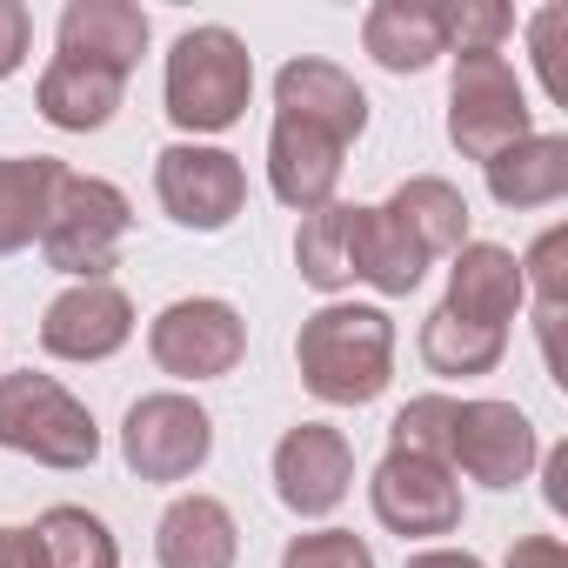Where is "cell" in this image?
Wrapping results in <instances>:
<instances>
[{
  "instance_id": "13",
  "label": "cell",
  "mask_w": 568,
  "mask_h": 568,
  "mask_svg": "<svg viewBox=\"0 0 568 568\" xmlns=\"http://www.w3.org/2000/svg\"><path fill=\"white\" fill-rule=\"evenodd\" d=\"M342 154L348 148L328 128H308L295 114H274V128H267V187H274V201L295 207V214L328 207L335 187H342V168H348Z\"/></svg>"
},
{
  "instance_id": "15",
  "label": "cell",
  "mask_w": 568,
  "mask_h": 568,
  "mask_svg": "<svg viewBox=\"0 0 568 568\" xmlns=\"http://www.w3.org/2000/svg\"><path fill=\"white\" fill-rule=\"evenodd\" d=\"M448 261H455V267H448L442 308L462 315V322H481V328H501V335H508V322L528 308L515 247H501V241H462Z\"/></svg>"
},
{
  "instance_id": "2",
  "label": "cell",
  "mask_w": 568,
  "mask_h": 568,
  "mask_svg": "<svg viewBox=\"0 0 568 568\" xmlns=\"http://www.w3.org/2000/svg\"><path fill=\"white\" fill-rule=\"evenodd\" d=\"M161 101H168V121L201 141V134H227L247 101H254V54L234 28H187L174 48H168V74H161Z\"/></svg>"
},
{
  "instance_id": "24",
  "label": "cell",
  "mask_w": 568,
  "mask_h": 568,
  "mask_svg": "<svg viewBox=\"0 0 568 568\" xmlns=\"http://www.w3.org/2000/svg\"><path fill=\"white\" fill-rule=\"evenodd\" d=\"M388 214L422 241L428 261H442V254H455L468 241V194L455 181H442V174H408L388 194Z\"/></svg>"
},
{
  "instance_id": "17",
  "label": "cell",
  "mask_w": 568,
  "mask_h": 568,
  "mask_svg": "<svg viewBox=\"0 0 568 568\" xmlns=\"http://www.w3.org/2000/svg\"><path fill=\"white\" fill-rule=\"evenodd\" d=\"M154 561L161 568H234L241 528L221 495H174L154 521Z\"/></svg>"
},
{
  "instance_id": "28",
  "label": "cell",
  "mask_w": 568,
  "mask_h": 568,
  "mask_svg": "<svg viewBox=\"0 0 568 568\" xmlns=\"http://www.w3.org/2000/svg\"><path fill=\"white\" fill-rule=\"evenodd\" d=\"M448 435H455V395H415L388 422V448L422 455V462H448Z\"/></svg>"
},
{
  "instance_id": "7",
  "label": "cell",
  "mask_w": 568,
  "mask_h": 568,
  "mask_svg": "<svg viewBox=\"0 0 568 568\" xmlns=\"http://www.w3.org/2000/svg\"><path fill=\"white\" fill-rule=\"evenodd\" d=\"M207 455H214V415L181 388L141 395L121 422V462L141 481H187L207 468Z\"/></svg>"
},
{
  "instance_id": "31",
  "label": "cell",
  "mask_w": 568,
  "mask_h": 568,
  "mask_svg": "<svg viewBox=\"0 0 568 568\" xmlns=\"http://www.w3.org/2000/svg\"><path fill=\"white\" fill-rule=\"evenodd\" d=\"M34 54V14L21 8V0H0V81L21 74Z\"/></svg>"
},
{
  "instance_id": "19",
  "label": "cell",
  "mask_w": 568,
  "mask_h": 568,
  "mask_svg": "<svg viewBox=\"0 0 568 568\" xmlns=\"http://www.w3.org/2000/svg\"><path fill=\"white\" fill-rule=\"evenodd\" d=\"M362 48L388 74H428L448 54L442 48V8L435 0H375L362 14Z\"/></svg>"
},
{
  "instance_id": "35",
  "label": "cell",
  "mask_w": 568,
  "mask_h": 568,
  "mask_svg": "<svg viewBox=\"0 0 568 568\" xmlns=\"http://www.w3.org/2000/svg\"><path fill=\"white\" fill-rule=\"evenodd\" d=\"M402 568H488L481 555H468V548H415Z\"/></svg>"
},
{
  "instance_id": "30",
  "label": "cell",
  "mask_w": 568,
  "mask_h": 568,
  "mask_svg": "<svg viewBox=\"0 0 568 568\" xmlns=\"http://www.w3.org/2000/svg\"><path fill=\"white\" fill-rule=\"evenodd\" d=\"M561 34H568V8L555 0V8H541L528 21V48H535V68H541V88L555 108H568V68H561Z\"/></svg>"
},
{
  "instance_id": "34",
  "label": "cell",
  "mask_w": 568,
  "mask_h": 568,
  "mask_svg": "<svg viewBox=\"0 0 568 568\" xmlns=\"http://www.w3.org/2000/svg\"><path fill=\"white\" fill-rule=\"evenodd\" d=\"M541 481H548V488H541L548 508L561 515V508H568V448H548V455H541Z\"/></svg>"
},
{
  "instance_id": "12",
  "label": "cell",
  "mask_w": 568,
  "mask_h": 568,
  "mask_svg": "<svg viewBox=\"0 0 568 568\" xmlns=\"http://www.w3.org/2000/svg\"><path fill=\"white\" fill-rule=\"evenodd\" d=\"M134 342V302L114 281H74L41 315V348L54 362H108Z\"/></svg>"
},
{
  "instance_id": "22",
  "label": "cell",
  "mask_w": 568,
  "mask_h": 568,
  "mask_svg": "<svg viewBox=\"0 0 568 568\" xmlns=\"http://www.w3.org/2000/svg\"><path fill=\"white\" fill-rule=\"evenodd\" d=\"M422 274H428V254H422V241L388 214V201L382 207H362V234H355V281H368L375 295H415L422 288Z\"/></svg>"
},
{
  "instance_id": "21",
  "label": "cell",
  "mask_w": 568,
  "mask_h": 568,
  "mask_svg": "<svg viewBox=\"0 0 568 568\" xmlns=\"http://www.w3.org/2000/svg\"><path fill=\"white\" fill-rule=\"evenodd\" d=\"M61 181H68V161L54 154H0V254H21L41 241Z\"/></svg>"
},
{
  "instance_id": "5",
  "label": "cell",
  "mask_w": 568,
  "mask_h": 568,
  "mask_svg": "<svg viewBox=\"0 0 568 568\" xmlns=\"http://www.w3.org/2000/svg\"><path fill=\"white\" fill-rule=\"evenodd\" d=\"M535 134L528 88L508 54H462L448 74V141L468 161H495L501 148Z\"/></svg>"
},
{
  "instance_id": "25",
  "label": "cell",
  "mask_w": 568,
  "mask_h": 568,
  "mask_svg": "<svg viewBox=\"0 0 568 568\" xmlns=\"http://www.w3.org/2000/svg\"><path fill=\"white\" fill-rule=\"evenodd\" d=\"M508 355V335L501 328H481V322H462L448 308H435L422 322V362L448 382H475V375H495Z\"/></svg>"
},
{
  "instance_id": "9",
  "label": "cell",
  "mask_w": 568,
  "mask_h": 568,
  "mask_svg": "<svg viewBox=\"0 0 568 568\" xmlns=\"http://www.w3.org/2000/svg\"><path fill=\"white\" fill-rule=\"evenodd\" d=\"M541 462V435L515 402L475 395L455 402V435H448V468L468 475L475 488H521Z\"/></svg>"
},
{
  "instance_id": "29",
  "label": "cell",
  "mask_w": 568,
  "mask_h": 568,
  "mask_svg": "<svg viewBox=\"0 0 568 568\" xmlns=\"http://www.w3.org/2000/svg\"><path fill=\"white\" fill-rule=\"evenodd\" d=\"M281 568H375V548L355 528H308L281 548Z\"/></svg>"
},
{
  "instance_id": "20",
  "label": "cell",
  "mask_w": 568,
  "mask_h": 568,
  "mask_svg": "<svg viewBox=\"0 0 568 568\" xmlns=\"http://www.w3.org/2000/svg\"><path fill=\"white\" fill-rule=\"evenodd\" d=\"M495 207H555L568 194V134H528L515 148H501L495 161H481Z\"/></svg>"
},
{
  "instance_id": "16",
  "label": "cell",
  "mask_w": 568,
  "mask_h": 568,
  "mask_svg": "<svg viewBox=\"0 0 568 568\" xmlns=\"http://www.w3.org/2000/svg\"><path fill=\"white\" fill-rule=\"evenodd\" d=\"M121 94H128V74L108 68V61H81V54H54L34 81V108L48 128L61 134H94L121 114Z\"/></svg>"
},
{
  "instance_id": "32",
  "label": "cell",
  "mask_w": 568,
  "mask_h": 568,
  "mask_svg": "<svg viewBox=\"0 0 568 568\" xmlns=\"http://www.w3.org/2000/svg\"><path fill=\"white\" fill-rule=\"evenodd\" d=\"M0 568H48L41 535H34V528H21V521H8V528H0Z\"/></svg>"
},
{
  "instance_id": "8",
  "label": "cell",
  "mask_w": 568,
  "mask_h": 568,
  "mask_svg": "<svg viewBox=\"0 0 568 568\" xmlns=\"http://www.w3.org/2000/svg\"><path fill=\"white\" fill-rule=\"evenodd\" d=\"M154 201L168 207L174 227L221 234L247 207V168L214 141H174L154 154Z\"/></svg>"
},
{
  "instance_id": "6",
  "label": "cell",
  "mask_w": 568,
  "mask_h": 568,
  "mask_svg": "<svg viewBox=\"0 0 568 568\" xmlns=\"http://www.w3.org/2000/svg\"><path fill=\"white\" fill-rule=\"evenodd\" d=\"M148 355L174 382H221L247 355V322L221 295H181L148 322Z\"/></svg>"
},
{
  "instance_id": "26",
  "label": "cell",
  "mask_w": 568,
  "mask_h": 568,
  "mask_svg": "<svg viewBox=\"0 0 568 568\" xmlns=\"http://www.w3.org/2000/svg\"><path fill=\"white\" fill-rule=\"evenodd\" d=\"M41 548H48V568H121V541L114 528L81 508V501H54L41 521H34Z\"/></svg>"
},
{
  "instance_id": "1",
  "label": "cell",
  "mask_w": 568,
  "mask_h": 568,
  "mask_svg": "<svg viewBox=\"0 0 568 568\" xmlns=\"http://www.w3.org/2000/svg\"><path fill=\"white\" fill-rule=\"evenodd\" d=\"M302 388L328 408H368L395 382V322L375 302H328L295 335Z\"/></svg>"
},
{
  "instance_id": "23",
  "label": "cell",
  "mask_w": 568,
  "mask_h": 568,
  "mask_svg": "<svg viewBox=\"0 0 568 568\" xmlns=\"http://www.w3.org/2000/svg\"><path fill=\"white\" fill-rule=\"evenodd\" d=\"M355 234H362V201H328V207L302 214L295 267H302L308 288H322V295L355 288Z\"/></svg>"
},
{
  "instance_id": "27",
  "label": "cell",
  "mask_w": 568,
  "mask_h": 568,
  "mask_svg": "<svg viewBox=\"0 0 568 568\" xmlns=\"http://www.w3.org/2000/svg\"><path fill=\"white\" fill-rule=\"evenodd\" d=\"M442 8V48L462 54H501V41L515 34V8L501 0H435Z\"/></svg>"
},
{
  "instance_id": "18",
  "label": "cell",
  "mask_w": 568,
  "mask_h": 568,
  "mask_svg": "<svg viewBox=\"0 0 568 568\" xmlns=\"http://www.w3.org/2000/svg\"><path fill=\"white\" fill-rule=\"evenodd\" d=\"M54 41H61V54L108 61V68L134 74L141 54H148V14L134 8V0H68Z\"/></svg>"
},
{
  "instance_id": "3",
  "label": "cell",
  "mask_w": 568,
  "mask_h": 568,
  "mask_svg": "<svg viewBox=\"0 0 568 568\" xmlns=\"http://www.w3.org/2000/svg\"><path fill=\"white\" fill-rule=\"evenodd\" d=\"M0 448L74 475V468L101 462V428H94L88 402L68 395L54 375L14 368V375H0Z\"/></svg>"
},
{
  "instance_id": "10",
  "label": "cell",
  "mask_w": 568,
  "mask_h": 568,
  "mask_svg": "<svg viewBox=\"0 0 568 568\" xmlns=\"http://www.w3.org/2000/svg\"><path fill=\"white\" fill-rule=\"evenodd\" d=\"M368 508L388 535L402 541H435L462 528V481L448 462H422V455H382L368 475Z\"/></svg>"
},
{
  "instance_id": "4",
  "label": "cell",
  "mask_w": 568,
  "mask_h": 568,
  "mask_svg": "<svg viewBox=\"0 0 568 568\" xmlns=\"http://www.w3.org/2000/svg\"><path fill=\"white\" fill-rule=\"evenodd\" d=\"M128 227H134L128 194L114 181H101V174H74L68 168V181H61V194L48 207V227H41V254L68 281H108L114 261H121Z\"/></svg>"
},
{
  "instance_id": "33",
  "label": "cell",
  "mask_w": 568,
  "mask_h": 568,
  "mask_svg": "<svg viewBox=\"0 0 568 568\" xmlns=\"http://www.w3.org/2000/svg\"><path fill=\"white\" fill-rule=\"evenodd\" d=\"M508 568H568V548H561V535H521L508 548Z\"/></svg>"
},
{
  "instance_id": "11",
  "label": "cell",
  "mask_w": 568,
  "mask_h": 568,
  "mask_svg": "<svg viewBox=\"0 0 568 568\" xmlns=\"http://www.w3.org/2000/svg\"><path fill=\"white\" fill-rule=\"evenodd\" d=\"M355 488V448L328 422H302L274 442V495L281 508H295L302 521H322L348 501Z\"/></svg>"
},
{
  "instance_id": "14",
  "label": "cell",
  "mask_w": 568,
  "mask_h": 568,
  "mask_svg": "<svg viewBox=\"0 0 568 568\" xmlns=\"http://www.w3.org/2000/svg\"><path fill=\"white\" fill-rule=\"evenodd\" d=\"M274 114H295L308 128H328L342 148H355L368 134V94L348 68L322 61V54H295L274 74Z\"/></svg>"
}]
</instances>
